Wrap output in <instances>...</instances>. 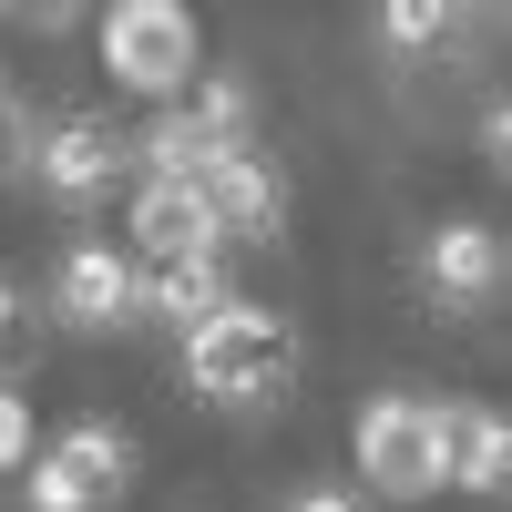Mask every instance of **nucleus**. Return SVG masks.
I'll use <instances>...</instances> for the list:
<instances>
[{
	"label": "nucleus",
	"mask_w": 512,
	"mask_h": 512,
	"mask_svg": "<svg viewBox=\"0 0 512 512\" xmlns=\"http://www.w3.org/2000/svg\"><path fill=\"white\" fill-rule=\"evenodd\" d=\"M185 379L216 410H267V400L297 390V328L277 308H256V297H226V308L185 338Z\"/></svg>",
	"instance_id": "obj_1"
},
{
	"label": "nucleus",
	"mask_w": 512,
	"mask_h": 512,
	"mask_svg": "<svg viewBox=\"0 0 512 512\" xmlns=\"http://www.w3.org/2000/svg\"><path fill=\"white\" fill-rule=\"evenodd\" d=\"M103 72L144 103H185L205 72V31L185 0H113L103 11Z\"/></svg>",
	"instance_id": "obj_2"
},
{
	"label": "nucleus",
	"mask_w": 512,
	"mask_h": 512,
	"mask_svg": "<svg viewBox=\"0 0 512 512\" xmlns=\"http://www.w3.org/2000/svg\"><path fill=\"white\" fill-rule=\"evenodd\" d=\"M349 451H359V472H369L379 502H431L451 482V461H441V400H410V390L369 400L349 420Z\"/></svg>",
	"instance_id": "obj_3"
},
{
	"label": "nucleus",
	"mask_w": 512,
	"mask_h": 512,
	"mask_svg": "<svg viewBox=\"0 0 512 512\" xmlns=\"http://www.w3.org/2000/svg\"><path fill=\"white\" fill-rule=\"evenodd\" d=\"M21 164L41 175V195H62V205H103V195L123 185V134H113V123H93V113H62L52 134L31 123Z\"/></svg>",
	"instance_id": "obj_4"
},
{
	"label": "nucleus",
	"mask_w": 512,
	"mask_h": 512,
	"mask_svg": "<svg viewBox=\"0 0 512 512\" xmlns=\"http://www.w3.org/2000/svg\"><path fill=\"white\" fill-rule=\"evenodd\" d=\"M205 216H216V246H277L287 236V185H277V164L267 154H226V164H205Z\"/></svg>",
	"instance_id": "obj_5"
},
{
	"label": "nucleus",
	"mask_w": 512,
	"mask_h": 512,
	"mask_svg": "<svg viewBox=\"0 0 512 512\" xmlns=\"http://www.w3.org/2000/svg\"><path fill=\"white\" fill-rule=\"evenodd\" d=\"M52 318L82 328V338L134 328V318H144V277L123 267L113 246H72V256H62V277H52Z\"/></svg>",
	"instance_id": "obj_6"
},
{
	"label": "nucleus",
	"mask_w": 512,
	"mask_h": 512,
	"mask_svg": "<svg viewBox=\"0 0 512 512\" xmlns=\"http://www.w3.org/2000/svg\"><path fill=\"white\" fill-rule=\"evenodd\" d=\"M502 236L492 226H431V236H420V287H431V308H492V297H502Z\"/></svg>",
	"instance_id": "obj_7"
},
{
	"label": "nucleus",
	"mask_w": 512,
	"mask_h": 512,
	"mask_svg": "<svg viewBox=\"0 0 512 512\" xmlns=\"http://www.w3.org/2000/svg\"><path fill=\"white\" fill-rule=\"evenodd\" d=\"M123 236H134L154 267L226 256V246H216V216H205V195H195V185H134V226H123Z\"/></svg>",
	"instance_id": "obj_8"
},
{
	"label": "nucleus",
	"mask_w": 512,
	"mask_h": 512,
	"mask_svg": "<svg viewBox=\"0 0 512 512\" xmlns=\"http://www.w3.org/2000/svg\"><path fill=\"white\" fill-rule=\"evenodd\" d=\"M441 461H451V482L461 492H502L512 482V431H502V410H472V400H441Z\"/></svg>",
	"instance_id": "obj_9"
},
{
	"label": "nucleus",
	"mask_w": 512,
	"mask_h": 512,
	"mask_svg": "<svg viewBox=\"0 0 512 512\" xmlns=\"http://www.w3.org/2000/svg\"><path fill=\"white\" fill-rule=\"evenodd\" d=\"M52 461H62L82 492H93V512L134 492V431H123V420H72V431L52 441Z\"/></svg>",
	"instance_id": "obj_10"
},
{
	"label": "nucleus",
	"mask_w": 512,
	"mask_h": 512,
	"mask_svg": "<svg viewBox=\"0 0 512 512\" xmlns=\"http://www.w3.org/2000/svg\"><path fill=\"white\" fill-rule=\"evenodd\" d=\"M226 297H236V287H226V256H185V267H154V277H144V318H164L175 338H195Z\"/></svg>",
	"instance_id": "obj_11"
},
{
	"label": "nucleus",
	"mask_w": 512,
	"mask_h": 512,
	"mask_svg": "<svg viewBox=\"0 0 512 512\" xmlns=\"http://www.w3.org/2000/svg\"><path fill=\"white\" fill-rule=\"evenodd\" d=\"M31 349H41V318H31V297L0 277V379H21V369H31Z\"/></svg>",
	"instance_id": "obj_12"
},
{
	"label": "nucleus",
	"mask_w": 512,
	"mask_h": 512,
	"mask_svg": "<svg viewBox=\"0 0 512 512\" xmlns=\"http://www.w3.org/2000/svg\"><path fill=\"white\" fill-rule=\"evenodd\" d=\"M21 502H31V512H93V492H82V482L62 472V461H52V451H41V461H31V482H21Z\"/></svg>",
	"instance_id": "obj_13"
},
{
	"label": "nucleus",
	"mask_w": 512,
	"mask_h": 512,
	"mask_svg": "<svg viewBox=\"0 0 512 512\" xmlns=\"http://www.w3.org/2000/svg\"><path fill=\"white\" fill-rule=\"evenodd\" d=\"M379 41H400V52H420V41H451V11H431V0H400V11H379Z\"/></svg>",
	"instance_id": "obj_14"
},
{
	"label": "nucleus",
	"mask_w": 512,
	"mask_h": 512,
	"mask_svg": "<svg viewBox=\"0 0 512 512\" xmlns=\"http://www.w3.org/2000/svg\"><path fill=\"white\" fill-rule=\"evenodd\" d=\"M21 461H31V410L0 390V472H21Z\"/></svg>",
	"instance_id": "obj_15"
},
{
	"label": "nucleus",
	"mask_w": 512,
	"mask_h": 512,
	"mask_svg": "<svg viewBox=\"0 0 512 512\" xmlns=\"http://www.w3.org/2000/svg\"><path fill=\"white\" fill-rule=\"evenodd\" d=\"M287 512H369V502H359V492H349V482H308V492H297V502H287Z\"/></svg>",
	"instance_id": "obj_16"
},
{
	"label": "nucleus",
	"mask_w": 512,
	"mask_h": 512,
	"mask_svg": "<svg viewBox=\"0 0 512 512\" xmlns=\"http://www.w3.org/2000/svg\"><path fill=\"white\" fill-rule=\"evenodd\" d=\"M21 144H31V134H11V123H0V175H11V154H21Z\"/></svg>",
	"instance_id": "obj_17"
}]
</instances>
